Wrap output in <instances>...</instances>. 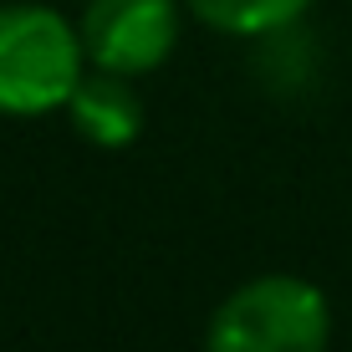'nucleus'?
I'll return each mask as SVG.
<instances>
[{
	"mask_svg": "<svg viewBox=\"0 0 352 352\" xmlns=\"http://www.w3.org/2000/svg\"><path fill=\"white\" fill-rule=\"evenodd\" d=\"M87 67L143 77L179 46V0H87L82 10Z\"/></svg>",
	"mask_w": 352,
	"mask_h": 352,
	"instance_id": "nucleus-3",
	"label": "nucleus"
},
{
	"mask_svg": "<svg viewBox=\"0 0 352 352\" xmlns=\"http://www.w3.org/2000/svg\"><path fill=\"white\" fill-rule=\"evenodd\" d=\"M184 6L225 36H271L307 16L311 0H184Z\"/></svg>",
	"mask_w": 352,
	"mask_h": 352,
	"instance_id": "nucleus-5",
	"label": "nucleus"
},
{
	"mask_svg": "<svg viewBox=\"0 0 352 352\" xmlns=\"http://www.w3.org/2000/svg\"><path fill=\"white\" fill-rule=\"evenodd\" d=\"M82 72H87V46L62 10L41 0L0 6V113L6 118L67 107Z\"/></svg>",
	"mask_w": 352,
	"mask_h": 352,
	"instance_id": "nucleus-1",
	"label": "nucleus"
},
{
	"mask_svg": "<svg viewBox=\"0 0 352 352\" xmlns=\"http://www.w3.org/2000/svg\"><path fill=\"white\" fill-rule=\"evenodd\" d=\"M67 118L97 148H128L143 133V97L133 87V77L92 67V72H82L77 92L67 97Z\"/></svg>",
	"mask_w": 352,
	"mask_h": 352,
	"instance_id": "nucleus-4",
	"label": "nucleus"
},
{
	"mask_svg": "<svg viewBox=\"0 0 352 352\" xmlns=\"http://www.w3.org/2000/svg\"><path fill=\"white\" fill-rule=\"evenodd\" d=\"M332 307L301 276H256L214 307L204 352H327Z\"/></svg>",
	"mask_w": 352,
	"mask_h": 352,
	"instance_id": "nucleus-2",
	"label": "nucleus"
}]
</instances>
